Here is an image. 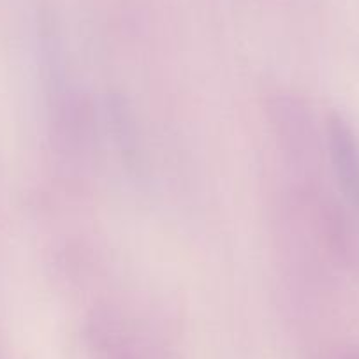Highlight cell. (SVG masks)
Returning <instances> with one entry per match:
<instances>
[{
    "mask_svg": "<svg viewBox=\"0 0 359 359\" xmlns=\"http://www.w3.org/2000/svg\"><path fill=\"white\" fill-rule=\"evenodd\" d=\"M333 155L338 175L347 194L359 205V148L344 122L334 120L331 126Z\"/></svg>",
    "mask_w": 359,
    "mask_h": 359,
    "instance_id": "cell-1",
    "label": "cell"
}]
</instances>
